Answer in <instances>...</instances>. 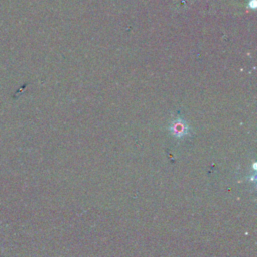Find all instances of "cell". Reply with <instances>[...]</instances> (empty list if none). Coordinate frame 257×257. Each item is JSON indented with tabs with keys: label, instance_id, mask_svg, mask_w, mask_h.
Masks as SVG:
<instances>
[{
	"label": "cell",
	"instance_id": "1",
	"mask_svg": "<svg viewBox=\"0 0 257 257\" xmlns=\"http://www.w3.org/2000/svg\"><path fill=\"white\" fill-rule=\"evenodd\" d=\"M170 130L172 132V134L177 137V138H182L184 137L185 135H187L188 133V125L186 124V122L181 119V118H178L176 120H174L172 123H171V126H170Z\"/></svg>",
	"mask_w": 257,
	"mask_h": 257
}]
</instances>
